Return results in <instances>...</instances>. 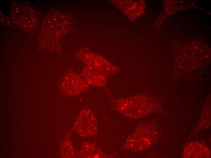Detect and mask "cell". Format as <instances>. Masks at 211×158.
<instances>
[{
  "mask_svg": "<svg viewBox=\"0 0 211 158\" xmlns=\"http://www.w3.org/2000/svg\"><path fill=\"white\" fill-rule=\"evenodd\" d=\"M62 84V86L67 90L69 94L74 96L86 91L89 86L81 75L75 72L67 74Z\"/></svg>",
  "mask_w": 211,
  "mask_h": 158,
  "instance_id": "obj_1",
  "label": "cell"
},
{
  "mask_svg": "<svg viewBox=\"0 0 211 158\" xmlns=\"http://www.w3.org/2000/svg\"><path fill=\"white\" fill-rule=\"evenodd\" d=\"M80 75L89 85L99 87L106 84L108 74L89 67L85 68Z\"/></svg>",
  "mask_w": 211,
  "mask_h": 158,
  "instance_id": "obj_2",
  "label": "cell"
}]
</instances>
